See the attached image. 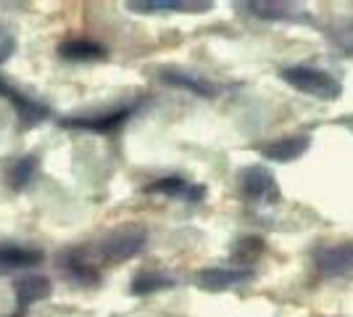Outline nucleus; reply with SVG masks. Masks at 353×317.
<instances>
[{"label":"nucleus","instance_id":"obj_1","mask_svg":"<svg viewBox=\"0 0 353 317\" xmlns=\"http://www.w3.org/2000/svg\"><path fill=\"white\" fill-rule=\"evenodd\" d=\"M148 227L140 222H127L111 233H105L95 246H88V254L98 265H121L140 257L148 246Z\"/></svg>","mask_w":353,"mask_h":317},{"label":"nucleus","instance_id":"obj_2","mask_svg":"<svg viewBox=\"0 0 353 317\" xmlns=\"http://www.w3.org/2000/svg\"><path fill=\"white\" fill-rule=\"evenodd\" d=\"M280 79L288 82L293 90L316 98V101H327V104H335L343 95V82L332 72L319 69V66H303V64L285 66L280 69Z\"/></svg>","mask_w":353,"mask_h":317},{"label":"nucleus","instance_id":"obj_3","mask_svg":"<svg viewBox=\"0 0 353 317\" xmlns=\"http://www.w3.org/2000/svg\"><path fill=\"white\" fill-rule=\"evenodd\" d=\"M143 104H145V98H134L130 104H121L117 108H108V111L63 117V119H59V124L66 127V130H85V133H95V135H114L140 111Z\"/></svg>","mask_w":353,"mask_h":317},{"label":"nucleus","instance_id":"obj_4","mask_svg":"<svg viewBox=\"0 0 353 317\" xmlns=\"http://www.w3.org/2000/svg\"><path fill=\"white\" fill-rule=\"evenodd\" d=\"M237 188H240V196L245 198V204H253V206H274L282 198L274 172L264 164L243 166L237 172Z\"/></svg>","mask_w":353,"mask_h":317},{"label":"nucleus","instance_id":"obj_5","mask_svg":"<svg viewBox=\"0 0 353 317\" xmlns=\"http://www.w3.org/2000/svg\"><path fill=\"white\" fill-rule=\"evenodd\" d=\"M235 11L274 24H311L314 19L303 3H288V0H240L235 3Z\"/></svg>","mask_w":353,"mask_h":317},{"label":"nucleus","instance_id":"obj_6","mask_svg":"<svg viewBox=\"0 0 353 317\" xmlns=\"http://www.w3.org/2000/svg\"><path fill=\"white\" fill-rule=\"evenodd\" d=\"M59 270L61 275L74 283V286H98L101 283V265L88 254V249L74 246V249H63L59 254Z\"/></svg>","mask_w":353,"mask_h":317},{"label":"nucleus","instance_id":"obj_7","mask_svg":"<svg viewBox=\"0 0 353 317\" xmlns=\"http://www.w3.org/2000/svg\"><path fill=\"white\" fill-rule=\"evenodd\" d=\"M0 98L14 106L16 117H19V127H24V130H30L34 124H43L50 117V106L27 95L24 90H19L3 75H0Z\"/></svg>","mask_w":353,"mask_h":317},{"label":"nucleus","instance_id":"obj_8","mask_svg":"<svg viewBox=\"0 0 353 317\" xmlns=\"http://www.w3.org/2000/svg\"><path fill=\"white\" fill-rule=\"evenodd\" d=\"M148 196H163V198H174V201H185V204H201L206 198V185L203 182H192L182 175H163L156 177L153 182H148L145 188Z\"/></svg>","mask_w":353,"mask_h":317},{"label":"nucleus","instance_id":"obj_9","mask_svg":"<svg viewBox=\"0 0 353 317\" xmlns=\"http://www.w3.org/2000/svg\"><path fill=\"white\" fill-rule=\"evenodd\" d=\"M314 267L324 278H345L353 275V241L330 243L314 249Z\"/></svg>","mask_w":353,"mask_h":317},{"label":"nucleus","instance_id":"obj_10","mask_svg":"<svg viewBox=\"0 0 353 317\" xmlns=\"http://www.w3.org/2000/svg\"><path fill=\"white\" fill-rule=\"evenodd\" d=\"M159 82L166 88H174V90L190 93L195 98H219L221 85H216L214 79H208L203 75H195V72H185V69H161L159 72Z\"/></svg>","mask_w":353,"mask_h":317},{"label":"nucleus","instance_id":"obj_11","mask_svg":"<svg viewBox=\"0 0 353 317\" xmlns=\"http://www.w3.org/2000/svg\"><path fill=\"white\" fill-rule=\"evenodd\" d=\"M253 278H256V270H243V267H235V265H230V267L214 265V267L198 270L195 286L203 288V291H211V294H221V291H230V288L245 286Z\"/></svg>","mask_w":353,"mask_h":317},{"label":"nucleus","instance_id":"obj_12","mask_svg":"<svg viewBox=\"0 0 353 317\" xmlns=\"http://www.w3.org/2000/svg\"><path fill=\"white\" fill-rule=\"evenodd\" d=\"M309 148H311L309 133H295V135L266 140L261 146H256V153L269 159V162H277V164H290L295 159H301Z\"/></svg>","mask_w":353,"mask_h":317},{"label":"nucleus","instance_id":"obj_13","mask_svg":"<svg viewBox=\"0 0 353 317\" xmlns=\"http://www.w3.org/2000/svg\"><path fill=\"white\" fill-rule=\"evenodd\" d=\"M132 14H208L214 8L211 0H130L124 3Z\"/></svg>","mask_w":353,"mask_h":317},{"label":"nucleus","instance_id":"obj_14","mask_svg":"<svg viewBox=\"0 0 353 317\" xmlns=\"http://www.w3.org/2000/svg\"><path fill=\"white\" fill-rule=\"evenodd\" d=\"M53 294V283L45 275H21L14 280V299H16V312L27 315L34 304L50 299Z\"/></svg>","mask_w":353,"mask_h":317},{"label":"nucleus","instance_id":"obj_15","mask_svg":"<svg viewBox=\"0 0 353 317\" xmlns=\"http://www.w3.org/2000/svg\"><path fill=\"white\" fill-rule=\"evenodd\" d=\"M45 259V251L27 243H0V278L19 270H32Z\"/></svg>","mask_w":353,"mask_h":317},{"label":"nucleus","instance_id":"obj_16","mask_svg":"<svg viewBox=\"0 0 353 317\" xmlns=\"http://www.w3.org/2000/svg\"><path fill=\"white\" fill-rule=\"evenodd\" d=\"M59 56L63 61H74V64H90V61L108 59V48L90 37H69L59 46Z\"/></svg>","mask_w":353,"mask_h":317},{"label":"nucleus","instance_id":"obj_17","mask_svg":"<svg viewBox=\"0 0 353 317\" xmlns=\"http://www.w3.org/2000/svg\"><path fill=\"white\" fill-rule=\"evenodd\" d=\"M37 169H40V162H37L34 153L16 156V159H11L8 166H6V185H8L11 191H16V193H21V191H27L32 185Z\"/></svg>","mask_w":353,"mask_h":317},{"label":"nucleus","instance_id":"obj_18","mask_svg":"<svg viewBox=\"0 0 353 317\" xmlns=\"http://www.w3.org/2000/svg\"><path fill=\"white\" fill-rule=\"evenodd\" d=\"M176 286V278L161 270H140L130 283V294L132 296H150L159 291H169Z\"/></svg>","mask_w":353,"mask_h":317},{"label":"nucleus","instance_id":"obj_19","mask_svg":"<svg viewBox=\"0 0 353 317\" xmlns=\"http://www.w3.org/2000/svg\"><path fill=\"white\" fill-rule=\"evenodd\" d=\"M266 251V241L261 236H243L237 238L230 257H232V265L235 267H243V270H253V265L264 257Z\"/></svg>","mask_w":353,"mask_h":317},{"label":"nucleus","instance_id":"obj_20","mask_svg":"<svg viewBox=\"0 0 353 317\" xmlns=\"http://www.w3.org/2000/svg\"><path fill=\"white\" fill-rule=\"evenodd\" d=\"M327 37L330 43L338 48L340 53L345 56H353V21H338L327 30Z\"/></svg>","mask_w":353,"mask_h":317},{"label":"nucleus","instance_id":"obj_21","mask_svg":"<svg viewBox=\"0 0 353 317\" xmlns=\"http://www.w3.org/2000/svg\"><path fill=\"white\" fill-rule=\"evenodd\" d=\"M16 48H19V40H16V35L6 24H0V64H6V61L11 59L16 53Z\"/></svg>","mask_w":353,"mask_h":317},{"label":"nucleus","instance_id":"obj_22","mask_svg":"<svg viewBox=\"0 0 353 317\" xmlns=\"http://www.w3.org/2000/svg\"><path fill=\"white\" fill-rule=\"evenodd\" d=\"M343 124H348V127H351V130H353V119H348V122H343Z\"/></svg>","mask_w":353,"mask_h":317}]
</instances>
